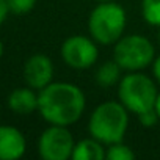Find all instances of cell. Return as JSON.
Returning <instances> with one entry per match:
<instances>
[{
  "mask_svg": "<svg viewBox=\"0 0 160 160\" xmlns=\"http://www.w3.org/2000/svg\"><path fill=\"white\" fill-rule=\"evenodd\" d=\"M141 16L148 25L160 27V0H141Z\"/></svg>",
  "mask_w": 160,
  "mask_h": 160,
  "instance_id": "13",
  "label": "cell"
},
{
  "mask_svg": "<svg viewBox=\"0 0 160 160\" xmlns=\"http://www.w3.org/2000/svg\"><path fill=\"white\" fill-rule=\"evenodd\" d=\"M8 14H10V10L7 5V0H0V25L7 21Z\"/></svg>",
  "mask_w": 160,
  "mask_h": 160,
  "instance_id": "17",
  "label": "cell"
},
{
  "mask_svg": "<svg viewBox=\"0 0 160 160\" xmlns=\"http://www.w3.org/2000/svg\"><path fill=\"white\" fill-rule=\"evenodd\" d=\"M98 3H101V2H108V0H96Z\"/></svg>",
  "mask_w": 160,
  "mask_h": 160,
  "instance_id": "21",
  "label": "cell"
},
{
  "mask_svg": "<svg viewBox=\"0 0 160 160\" xmlns=\"http://www.w3.org/2000/svg\"><path fill=\"white\" fill-rule=\"evenodd\" d=\"M155 58V49L152 42L143 35L121 36L113 47V60L124 71H141L152 64Z\"/></svg>",
  "mask_w": 160,
  "mask_h": 160,
  "instance_id": "5",
  "label": "cell"
},
{
  "mask_svg": "<svg viewBox=\"0 0 160 160\" xmlns=\"http://www.w3.org/2000/svg\"><path fill=\"white\" fill-rule=\"evenodd\" d=\"M8 107L16 115H32L38 110V94L32 87L16 88L8 96Z\"/></svg>",
  "mask_w": 160,
  "mask_h": 160,
  "instance_id": "10",
  "label": "cell"
},
{
  "mask_svg": "<svg viewBox=\"0 0 160 160\" xmlns=\"http://www.w3.org/2000/svg\"><path fill=\"white\" fill-rule=\"evenodd\" d=\"M105 144L90 137L75 143L72 157L74 160H105Z\"/></svg>",
  "mask_w": 160,
  "mask_h": 160,
  "instance_id": "11",
  "label": "cell"
},
{
  "mask_svg": "<svg viewBox=\"0 0 160 160\" xmlns=\"http://www.w3.org/2000/svg\"><path fill=\"white\" fill-rule=\"evenodd\" d=\"M154 108H155V112H157V115H158V118H160V91H158V94H157V99H155Z\"/></svg>",
  "mask_w": 160,
  "mask_h": 160,
  "instance_id": "19",
  "label": "cell"
},
{
  "mask_svg": "<svg viewBox=\"0 0 160 160\" xmlns=\"http://www.w3.org/2000/svg\"><path fill=\"white\" fill-rule=\"evenodd\" d=\"M127 16L124 8L108 0V2L98 3L88 19V30L91 38L102 46L115 44L124 33Z\"/></svg>",
  "mask_w": 160,
  "mask_h": 160,
  "instance_id": "3",
  "label": "cell"
},
{
  "mask_svg": "<svg viewBox=\"0 0 160 160\" xmlns=\"http://www.w3.org/2000/svg\"><path fill=\"white\" fill-rule=\"evenodd\" d=\"M137 116H138V121H140V124H141L143 127H154V126L160 121V118H158L155 108L146 110V112H143V113H140V115H137Z\"/></svg>",
  "mask_w": 160,
  "mask_h": 160,
  "instance_id": "16",
  "label": "cell"
},
{
  "mask_svg": "<svg viewBox=\"0 0 160 160\" xmlns=\"http://www.w3.org/2000/svg\"><path fill=\"white\" fill-rule=\"evenodd\" d=\"M122 71L124 69L115 60H108L98 68V71L94 74V80L102 88H112L119 83V80L122 78V75H121Z\"/></svg>",
  "mask_w": 160,
  "mask_h": 160,
  "instance_id": "12",
  "label": "cell"
},
{
  "mask_svg": "<svg viewBox=\"0 0 160 160\" xmlns=\"http://www.w3.org/2000/svg\"><path fill=\"white\" fill-rule=\"evenodd\" d=\"M85 107L83 91L69 82H50L38 93V112L49 124L69 127L82 118Z\"/></svg>",
  "mask_w": 160,
  "mask_h": 160,
  "instance_id": "1",
  "label": "cell"
},
{
  "mask_svg": "<svg viewBox=\"0 0 160 160\" xmlns=\"http://www.w3.org/2000/svg\"><path fill=\"white\" fill-rule=\"evenodd\" d=\"M135 152L122 141L108 144L105 148V160H133Z\"/></svg>",
  "mask_w": 160,
  "mask_h": 160,
  "instance_id": "14",
  "label": "cell"
},
{
  "mask_svg": "<svg viewBox=\"0 0 160 160\" xmlns=\"http://www.w3.org/2000/svg\"><path fill=\"white\" fill-rule=\"evenodd\" d=\"M60 55L61 60L72 69H88L98 63L99 49L93 38L72 35L61 44Z\"/></svg>",
  "mask_w": 160,
  "mask_h": 160,
  "instance_id": "7",
  "label": "cell"
},
{
  "mask_svg": "<svg viewBox=\"0 0 160 160\" xmlns=\"http://www.w3.org/2000/svg\"><path fill=\"white\" fill-rule=\"evenodd\" d=\"M53 78V63L44 53H35L24 64V80L33 90L46 88Z\"/></svg>",
  "mask_w": 160,
  "mask_h": 160,
  "instance_id": "8",
  "label": "cell"
},
{
  "mask_svg": "<svg viewBox=\"0 0 160 160\" xmlns=\"http://www.w3.org/2000/svg\"><path fill=\"white\" fill-rule=\"evenodd\" d=\"M7 5L10 13L22 16V14H28L35 8L36 0H7Z\"/></svg>",
  "mask_w": 160,
  "mask_h": 160,
  "instance_id": "15",
  "label": "cell"
},
{
  "mask_svg": "<svg viewBox=\"0 0 160 160\" xmlns=\"http://www.w3.org/2000/svg\"><path fill=\"white\" fill-rule=\"evenodd\" d=\"M157 87L155 82L146 74L132 71L118 83V99L119 102L135 115H140L146 110L154 108L157 99Z\"/></svg>",
  "mask_w": 160,
  "mask_h": 160,
  "instance_id": "4",
  "label": "cell"
},
{
  "mask_svg": "<svg viewBox=\"0 0 160 160\" xmlns=\"http://www.w3.org/2000/svg\"><path fill=\"white\" fill-rule=\"evenodd\" d=\"M129 127V110L118 101L99 104L90 115L88 132L105 146L122 141Z\"/></svg>",
  "mask_w": 160,
  "mask_h": 160,
  "instance_id": "2",
  "label": "cell"
},
{
  "mask_svg": "<svg viewBox=\"0 0 160 160\" xmlns=\"http://www.w3.org/2000/svg\"><path fill=\"white\" fill-rule=\"evenodd\" d=\"M158 42H160V27H158Z\"/></svg>",
  "mask_w": 160,
  "mask_h": 160,
  "instance_id": "22",
  "label": "cell"
},
{
  "mask_svg": "<svg viewBox=\"0 0 160 160\" xmlns=\"http://www.w3.org/2000/svg\"><path fill=\"white\" fill-rule=\"evenodd\" d=\"M152 74H154V77L157 80V83L160 85V55L155 57L154 61H152Z\"/></svg>",
  "mask_w": 160,
  "mask_h": 160,
  "instance_id": "18",
  "label": "cell"
},
{
  "mask_svg": "<svg viewBox=\"0 0 160 160\" xmlns=\"http://www.w3.org/2000/svg\"><path fill=\"white\" fill-rule=\"evenodd\" d=\"M2 57H3V42L0 41V58H2Z\"/></svg>",
  "mask_w": 160,
  "mask_h": 160,
  "instance_id": "20",
  "label": "cell"
},
{
  "mask_svg": "<svg viewBox=\"0 0 160 160\" xmlns=\"http://www.w3.org/2000/svg\"><path fill=\"white\" fill-rule=\"evenodd\" d=\"M75 141L66 126L49 124L38 140V152L44 160H68L72 157Z\"/></svg>",
  "mask_w": 160,
  "mask_h": 160,
  "instance_id": "6",
  "label": "cell"
},
{
  "mask_svg": "<svg viewBox=\"0 0 160 160\" xmlns=\"http://www.w3.org/2000/svg\"><path fill=\"white\" fill-rule=\"evenodd\" d=\"M27 151L24 133L13 126H0V160H18Z\"/></svg>",
  "mask_w": 160,
  "mask_h": 160,
  "instance_id": "9",
  "label": "cell"
}]
</instances>
